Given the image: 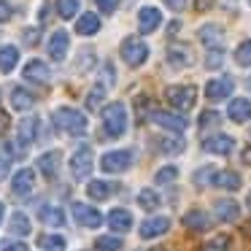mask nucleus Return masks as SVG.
<instances>
[{
  "label": "nucleus",
  "mask_w": 251,
  "mask_h": 251,
  "mask_svg": "<svg viewBox=\"0 0 251 251\" xmlns=\"http://www.w3.org/2000/svg\"><path fill=\"white\" fill-rule=\"evenodd\" d=\"M227 116L235 125H246V122L251 119V100L249 98H235L227 108Z\"/></svg>",
  "instance_id": "nucleus-15"
},
{
  "label": "nucleus",
  "mask_w": 251,
  "mask_h": 251,
  "mask_svg": "<svg viewBox=\"0 0 251 251\" xmlns=\"http://www.w3.org/2000/svg\"><path fill=\"white\" fill-rule=\"evenodd\" d=\"M235 62H238V65H243V68L251 65V41H243V44L235 49Z\"/></svg>",
  "instance_id": "nucleus-37"
},
{
  "label": "nucleus",
  "mask_w": 251,
  "mask_h": 251,
  "mask_svg": "<svg viewBox=\"0 0 251 251\" xmlns=\"http://www.w3.org/2000/svg\"><path fill=\"white\" fill-rule=\"evenodd\" d=\"M202 149L211 154H219V157H227V154H232L235 149V138L229 135H208L205 141H202Z\"/></svg>",
  "instance_id": "nucleus-10"
},
{
  "label": "nucleus",
  "mask_w": 251,
  "mask_h": 251,
  "mask_svg": "<svg viewBox=\"0 0 251 251\" xmlns=\"http://www.w3.org/2000/svg\"><path fill=\"white\" fill-rule=\"evenodd\" d=\"M138 205L143 211H154V208H159V195L154 189H141L138 192Z\"/></svg>",
  "instance_id": "nucleus-32"
},
{
  "label": "nucleus",
  "mask_w": 251,
  "mask_h": 251,
  "mask_svg": "<svg viewBox=\"0 0 251 251\" xmlns=\"http://www.w3.org/2000/svg\"><path fill=\"white\" fill-rule=\"evenodd\" d=\"M122 60H125L130 68L143 65V62L149 60V46L143 44L141 38L130 35V38H125V41H122Z\"/></svg>",
  "instance_id": "nucleus-5"
},
{
  "label": "nucleus",
  "mask_w": 251,
  "mask_h": 251,
  "mask_svg": "<svg viewBox=\"0 0 251 251\" xmlns=\"http://www.w3.org/2000/svg\"><path fill=\"white\" fill-rule=\"evenodd\" d=\"M54 125L60 127V130H65V132H71V135H84L87 132V116L81 114V111H76V108H57L54 111Z\"/></svg>",
  "instance_id": "nucleus-2"
},
{
  "label": "nucleus",
  "mask_w": 251,
  "mask_h": 251,
  "mask_svg": "<svg viewBox=\"0 0 251 251\" xmlns=\"http://www.w3.org/2000/svg\"><path fill=\"white\" fill-rule=\"evenodd\" d=\"M38 170L46 176V178H57V173H60V151H46L38 157Z\"/></svg>",
  "instance_id": "nucleus-18"
},
{
  "label": "nucleus",
  "mask_w": 251,
  "mask_h": 251,
  "mask_svg": "<svg viewBox=\"0 0 251 251\" xmlns=\"http://www.w3.org/2000/svg\"><path fill=\"white\" fill-rule=\"evenodd\" d=\"M168 229H170V219L168 216H154V219H146L138 232H141L143 240H154V238L168 235Z\"/></svg>",
  "instance_id": "nucleus-7"
},
{
  "label": "nucleus",
  "mask_w": 251,
  "mask_h": 251,
  "mask_svg": "<svg viewBox=\"0 0 251 251\" xmlns=\"http://www.w3.org/2000/svg\"><path fill=\"white\" fill-rule=\"evenodd\" d=\"M103 98H105V89H103V87H95L92 92L87 95V108H89V111L100 108V103H103Z\"/></svg>",
  "instance_id": "nucleus-38"
},
{
  "label": "nucleus",
  "mask_w": 251,
  "mask_h": 251,
  "mask_svg": "<svg viewBox=\"0 0 251 251\" xmlns=\"http://www.w3.org/2000/svg\"><path fill=\"white\" fill-rule=\"evenodd\" d=\"M243 232H246V235H249V238H251V219H249V222L243 224Z\"/></svg>",
  "instance_id": "nucleus-50"
},
{
  "label": "nucleus",
  "mask_w": 251,
  "mask_h": 251,
  "mask_svg": "<svg viewBox=\"0 0 251 251\" xmlns=\"http://www.w3.org/2000/svg\"><path fill=\"white\" fill-rule=\"evenodd\" d=\"M168 62L173 68H186L189 65V49H184V46H173V49L168 51Z\"/></svg>",
  "instance_id": "nucleus-31"
},
{
  "label": "nucleus",
  "mask_w": 251,
  "mask_h": 251,
  "mask_svg": "<svg viewBox=\"0 0 251 251\" xmlns=\"http://www.w3.org/2000/svg\"><path fill=\"white\" fill-rule=\"evenodd\" d=\"M100 30V17L98 14H81L76 22V33L78 35H95Z\"/></svg>",
  "instance_id": "nucleus-23"
},
{
  "label": "nucleus",
  "mask_w": 251,
  "mask_h": 251,
  "mask_svg": "<svg viewBox=\"0 0 251 251\" xmlns=\"http://www.w3.org/2000/svg\"><path fill=\"white\" fill-rule=\"evenodd\" d=\"M33 186H35V173L30 168H22L11 181V192L17 197H27L30 192H33Z\"/></svg>",
  "instance_id": "nucleus-13"
},
{
  "label": "nucleus",
  "mask_w": 251,
  "mask_h": 251,
  "mask_svg": "<svg viewBox=\"0 0 251 251\" xmlns=\"http://www.w3.org/2000/svg\"><path fill=\"white\" fill-rule=\"evenodd\" d=\"M184 3H186V0H165V6L173 8V11H181V8H184Z\"/></svg>",
  "instance_id": "nucleus-43"
},
{
  "label": "nucleus",
  "mask_w": 251,
  "mask_h": 251,
  "mask_svg": "<svg viewBox=\"0 0 251 251\" xmlns=\"http://www.w3.org/2000/svg\"><path fill=\"white\" fill-rule=\"evenodd\" d=\"M213 211H216V219L224 222V224L235 222V219L240 216V205L235 200H219L216 205H213Z\"/></svg>",
  "instance_id": "nucleus-20"
},
{
  "label": "nucleus",
  "mask_w": 251,
  "mask_h": 251,
  "mask_svg": "<svg viewBox=\"0 0 251 251\" xmlns=\"http://www.w3.org/2000/svg\"><path fill=\"white\" fill-rule=\"evenodd\" d=\"M213 186H219V189H227V192H238V189H240V176L235 173V170H219Z\"/></svg>",
  "instance_id": "nucleus-22"
},
{
  "label": "nucleus",
  "mask_w": 251,
  "mask_h": 251,
  "mask_svg": "<svg viewBox=\"0 0 251 251\" xmlns=\"http://www.w3.org/2000/svg\"><path fill=\"white\" fill-rule=\"evenodd\" d=\"M243 162H246V165H251V146L243 151Z\"/></svg>",
  "instance_id": "nucleus-49"
},
{
  "label": "nucleus",
  "mask_w": 251,
  "mask_h": 251,
  "mask_svg": "<svg viewBox=\"0 0 251 251\" xmlns=\"http://www.w3.org/2000/svg\"><path fill=\"white\" fill-rule=\"evenodd\" d=\"M249 3H251V0H249Z\"/></svg>",
  "instance_id": "nucleus-55"
},
{
  "label": "nucleus",
  "mask_w": 251,
  "mask_h": 251,
  "mask_svg": "<svg viewBox=\"0 0 251 251\" xmlns=\"http://www.w3.org/2000/svg\"><path fill=\"white\" fill-rule=\"evenodd\" d=\"M92 168H95L92 149H89V146L76 149V151H73V157H71V173H73V178H87V176L92 173Z\"/></svg>",
  "instance_id": "nucleus-6"
},
{
  "label": "nucleus",
  "mask_w": 251,
  "mask_h": 251,
  "mask_svg": "<svg viewBox=\"0 0 251 251\" xmlns=\"http://www.w3.org/2000/svg\"><path fill=\"white\" fill-rule=\"evenodd\" d=\"M103 130L111 138H122L127 132V111L122 103H108L103 108Z\"/></svg>",
  "instance_id": "nucleus-1"
},
{
  "label": "nucleus",
  "mask_w": 251,
  "mask_h": 251,
  "mask_svg": "<svg viewBox=\"0 0 251 251\" xmlns=\"http://www.w3.org/2000/svg\"><path fill=\"white\" fill-rule=\"evenodd\" d=\"M25 78H27V81H35V84H49L51 73H49V68H46V62L30 60L27 65H25Z\"/></svg>",
  "instance_id": "nucleus-17"
},
{
  "label": "nucleus",
  "mask_w": 251,
  "mask_h": 251,
  "mask_svg": "<svg viewBox=\"0 0 251 251\" xmlns=\"http://www.w3.org/2000/svg\"><path fill=\"white\" fill-rule=\"evenodd\" d=\"M6 19H11V8L6 3H0V22H6Z\"/></svg>",
  "instance_id": "nucleus-45"
},
{
  "label": "nucleus",
  "mask_w": 251,
  "mask_h": 251,
  "mask_svg": "<svg viewBox=\"0 0 251 251\" xmlns=\"http://www.w3.org/2000/svg\"><path fill=\"white\" fill-rule=\"evenodd\" d=\"M229 249V238H216V240H211V243L205 246V251H227Z\"/></svg>",
  "instance_id": "nucleus-41"
},
{
  "label": "nucleus",
  "mask_w": 251,
  "mask_h": 251,
  "mask_svg": "<svg viewBox=\"0 0 251 251\" xmlns=\"http://www.w3.org/2000/svg\"><path fill=\"white\" fill-rule=\"evenodd\" d=\"M208 213L202 211V208H192V211L184 213V227L192 229V232H202V229H208Z\"/></svg>",
  "instance_id": "nucleus-19"
},
{
  "label": "nucleus",
  "mask_w": 251,
  "mask_h": 251,
  "mask_svg": "<svg viewBox=\"0 0 251 251\" xmlns=\"http://www.w3.org/2000/svg\"><path fill=\"white\" fill-rule=\"evenodd\" d=\"M216 173H219V170L213 168V165H205V168L197 170L192 181H195V186H200V189H202V186H213V181H216Z\"/></svg>",
  "instance_id": "nucleus-29"
},
{
  "label": "nucleus",
  "mask_w": 251,
  "mask_h": 251,
  "mask_svg": "<svg viewBox=\"0 0 251 251\" xmlns=\"http://www.w3.org/2000/svg\"><path fill=\"white\" fill-rule=\"evenodd\" d=\"M224 62V51L222 49H211L205 57V68H211V71H216V68H222Z\"/></svg>",
  "instance_id": "nucleus-39"
},
{
  "label": "nucleus",
  "mask_w": 251,
  "mask_h": 251,
  "mask_svg": "<svg viewBox=\"0 0 251 251\" xmlns=\"http://www.w3.org/2000/svg\"><path fill=\"white\" fill-rule=\"evenodd\" d=\"M87 195L92 197V200H108V197L114 195V184H108V181H89Z\"/></svg>",
  "instance_id": "nucleus-26"
},
{
  "label": "nucleus",
  "mask_w": 251,
  "mask_h": 251,
  "mask_svg": "<svg viewBox=\"0 0 251 251\" xmlns=\"http://www.w3.org/2000/svg\"><path fill=\"white\" fill-rule=\"evenodd\" d=\"M159 22H162V14L154 6H143L141 11H138V30H141L143 35L154 33V30L159 27Z\"/></svg>",
  "instance_id": "nucleus-12"
},
{
  "label": "nucleus",
  "mask_w": 251,
  "mask_h": 251,
  "mask_svg": "<svg viewBox=\"0 0 251 251\" xmlns=\"http://www.w3.org/2000/svg\"><path fill=\"white\" fill-rule=\"evenodd\" d=\"M151 122L159 125L162 130H170V132H184L186 130V119L178 114H170V111H151Z\"/></svg>",
  "instance_id": "nucleus-9"
},
{
  "label": "nucleus",
  "mask_w": 251,
  "mask_h": 251,
  "mask_svg": "<svg viewBox=\"0 0 251 251\" xmlns=\"http://www.w3.org/2000/svg\"><path fill=\"white\" fill-rule=\"evenodd\" d=\"M25 44H38V30H27L25 33Z\"/></svg>",
  "instance_id": "nucleus-44"
},
{
  "label": "nucleus",
  "mask_w": 251,
  "mask_h": 251,
  "mask_svg": "<svg viewBox=\"0 0 251 251\" xmlns=\"http://www.w3.org/2000/svg\"><path fill=\"white\" fill-rule=\"evenodd\" d=\"M235 89V81L229 76H222V78H211V81L205 84V95L208 100H224L229 98V92Z\"/></svg>",
  "instance_id": "nucleus-11"
},
{
  "label": "nucleus",
  "mask_w": 251,
  "mask_h": 251,
  "mask_svg": "<svg viewBox=\"0 0 251 251\" xmlns=\"http://www.w3.org/2000/svg\"><path fill=\"white\" fill-rule=\"evenodd\" d=\"M19 62V49L17 46H3L0 49V71L3 73H11Z\"/></svg>",
  "instance_id": "nucleus-25"
},
{
  "label": "nucleus",
  "mask_w": 251,
  "mask_h": 251,
  "mask_svg": "<svg viewBox=\"0 0 251 251\" xmlns=\"http://www.w3.org/2000/svg\"><path fill=\"white\" fill-rule=\"evenodd\" d=\"M38 246L44 251H65V238H60V235H41Z\"/></svg>",
  "instance_id": "nucleus-33"
},
{
  "label": "nucleus",
  "mask_w": 251,
  "mask_h": 251,
  "mask_svg": "<svg viewBox=\"0 0 251 251\" xmlns=\"http://www.w3.org/2000/svg\"><path fill=\"white\" fill-rule=\"evenodd\" d=\"M219 119H222V116H219L216 111H202L200 114V130H205V127H216Z\"/></svg>",
  "instance_id": "nucleus-40"
},
{
  "label": "nucleus",
  "mask_w": 251,
  "mask_h": 251,
  "mask_svg": "<svg viewBox=\"0 0 251 251\" xmlns=\"http://www.w3.org/2000/svg\"><path fill=\"white\" fill-rule=\"evenodd\" d=\"M246 202H249V208H251V192H249V197H246Z\"/></svg>",
  "instance_id": "nucleus-51"
},
{
  "label": "nucleus",
  "mask_w": 251,
  "mask_h": 251,
  "mask_svg": "<svg viewBox=\"0 0 251 251\" xmlns=\"http://www.w3.org/2000/svg\"><path fill=\"white\" fill-rule=\"evenodd\" d=\"M73 219L87 229L100 227V222H103V216H100L98 208H89V205H84V202H73Z\"/></svg>",
  "instance_id": "nucleus-8"
},
{
  "label": "nucleus",
  "mask_w": 251,
  "mask_h": 251,
  "mask_svg": "<svg viewBox=\"0 0 251 251\" xmlns=\"http://www.w3.org/2000/svg\"><path fill=\"white\" fill-rule=\"evenodd\" d=\"M176 178H178V168H176V165H168V168H159L157 173H154V181H157L159 186H162V184H173Z\"/></svg>",
  "instance_id": "nucleus-35"
},
{
  "label": "nucleus",
  "mask_w": 251,
  "mask_h": 251,
  "mask_svg": "<svg viewBox=\"0 0 251 251\" xmlns=\"http://www.w3.org/2000/svg\"><path fill=\"white\" fill-rule=\"evenodd\" d=\"M6 127H8V116H6V114H0V135L6 132Z\"/></svg>",
  "instance_id": "nucleus-48"
},
{
  "label": "nucleus",
  "mask_w": 251,
  "mask_h": 251,
  "mask_svg": "<svg viewBox=\"0 0 251 251\" xmlns=\"http://www.w3.org/2000/svg\"><path fill=\"white\" fill-rule=\"evenodd\" d=\"M33 103H35V98L25 87H14L11 89V105L17 111H30V108H33Z\"/></svg>",
  "instance_id": "nucleus-24"
},
{
  "label": "nucleus",
  "mask_w": 251,
  "mask_h": 251,
  "mask_svg": "<svg viewBox=\"0 0 251 251\" xmlns=\"http://www.w3.org/2000/svg\"><path fill=\"white\" fill-rule=\"evenodd\" d=\"M76 11H78V0H57V14L62 19H73Z\"/></svg>",
  "instance_id": "nucleus-36"
},
{
  "label": "nucleus",
  "mask_w": 251,
  "mask_h": 251,
  "mask_svg": "<svg viewBox=\"0 0 251 251\" xmlns=\"http://www.w3.org/2000/svg\"><path fill=\"white\" fill-rule=\"evenodd\" d=\"M8 229H11L14 235H30V219L25 216L22 211H17L11 216V222H8Z\"/></svg>",
  "instance_id": "nucleus-30"
},
{
  "label": "nucleus",
  "mask_w": 251,
  "mask_h": 251,
  "mask_svg": "<svg viewBox=\"0 0 251 251\" xmlns=\"http://www.w3.org/2000/svg\"><path fill=\"white\" fill-rule=\"evenodd\" d=\"M108 224L116 232H127V229L132 227V213L127 211V208H114V211L108 213Z\"/></svg>",
  "instance_id": "nucleus-21"
},
{
  "label": "nucleus",
  "mask_w": 251,
  "mask_h": 251,
  "mask_svg": "<svg viewBox=\"0 0 251 251\" xmlns=\"http://www.w3.org/2000/svg\"><path fill=\"white\" fill-rule=\"evenodd\" d=\"M224 38V30L219 27V25H205V27H200V41L205 46H219Z\"/></svg>",
  "instance_id": "nucleus-28"
},
{
  "label": "nucleus",
  "mask_w": 251,
  "mask_h": 251,
  "mask_svg": "<svg viewBox=\"0 0 251 251\" xmlns=\"http://www.w3.org/2000/svg\"><path fill=\"white\" fill-rule=\"evenodd\" d=\"M6 251H27L25 243H6Z\"/></svg>",
  "instance_id": "nucleus-47"
},
{
  "label": "nucleus",
  "mask_w": 251,
  "mask_h": 251,
  "mask_svg": "<svg viewBox=\"0 0 251 251\" xmlns=\"http://www.w3.org/2000/svg\"><path fill=\"white\" fill-rule=\"evenodd\" d=\"M132 159H135V154H132L130 149L108 151V154L100 157V170H105V173H125V170L132 168Z\"/></svg>",
  "instance_id": "nucleus-4"
},
{
  "label": "nucleus",
  "mask_w": 251,
  "mask_h": 251,
  "mask_svg": "<svg viewBox=\"0 0 251 251\" xmlns=\"http://www.w3.org/2000/svg\"><path fill=\"white\" fill-rule=\"evenodd\" d=\"M68 46H71L68 33H65V30H57V33L49 38V57L54 62H62V60H65V54H68Z\"/></svg>",
  "instance_id": "nucleus-14"
},
{
  "label": "nucleus",
  "mask_w": 251,
  "mask_h": 251,
  "mask_svg": "<svg viewBox=\"0 0 251 251\" xmlns=\"http://www.w3.org/2000/svg\"><path fill=\"white\" fill-rule=\"evenodd\" d=\"M246 87H249V89H251V78H249V81H246Z\"/></svg>",
  "instance_id": "nucleus-53"
},
{
  "label": "nucleus",
  "mask_w": 251,
  "mask_h": 251,
  "mask_svg": "<svg viewBox=\"0 0 251 251\" xmlns=\"http://www.w3.org/2000/svg\"><path fill=\"white\" fill-rule=\"evenodd\" d=\"M0 219H3V202H0Z\"/></svg>",
  "instance_id": "nucleus-52"
},
{
  "label": "nucleus",
  "mask_w": 251,
  "mask_h": 251,
  "mask_svg": "<svg viewBox=\"0 0 251 251\" xmlns=\"http://www.w3.org/2000/svg\"><path fill=\"white\" fill-rule=\"evenodd\" d=\"M195 98H197V89L192 87V84H176V87L165 89V100H168L176 111H189L192 105H195Z\"/></svg>",
  "instance_id": "nucleus-3"
},
{
  "label": "nucleus",
  "mask_w": 251,
  "mask_h": 251,
  "mask_svg": "<svg viewBox=\"0 0 251 251\" xmlns=\"http://www.w3.org/2000/svg\"><path fill=\"white\" fill-rule=\"evenodd\" d=\"M41 222L49 224V227H62V224H65V213H62V208L44 205L41 208Z\"/></svg>",
  "instance_id": "nucleus-27"
},
{
  "label": "nucleus",
  "mask_w": 251,
  "mask_h": 251,
  "mask_svg": "<svg viewBox=\"0 0 251 251\" xmlns=\"http://www.w3.org/2000/svg\"><path fill=\"white\" fill-rule=\"evenodd\" d=\"M6 176H8V159H6V157H0V181L6 178Z\"/></svg>",
  "instance_id": "nucleus-46"
},
{
  "label": "nucleus",
  "mask_w": 251,
  "mask_h": 251,
  "mask_svg": "<svg viewBox=\"0 0 251 251\" xmlns=\"http://www.w3.org/2000/svg\"><path fill=\"white\" fill-rule=\"evenodd\" d=\"M116 6H119V0H98V8H100L103 14L116 11Z\"/></svg>",
  "instance_id": "nucleus-42"
},
{
  "label": "nucleus",
  "mask_w": 251,
  "mask_h": 251,
  "mask_svg": "<svg viewBox=\"0 0 251 251\" xmlns=\"http://www.w3.org/2000/svg\"><path fill=\"white\" fill-rule=\"evenodd\" d=\"M95 251H122V238L116 235H103L95 240Z\"/></svg>",
  "instance_id": "nucleus-34"
},
{
  "label": "nucleus",
  "mask_w": 251,
  "mask_h": 251,
  "mask_svg": "<svg viewBox=\"0 0 251 251\" xmlns=\"http://www.w3.org/2000/svg\"><path fill=\"white\" fill-rule=\"evenodd\" d=\"M149 251H165V249H149Z\"/></svg>",
  "instance_id": "nucleus-54"
},
{
  "label": "nucleus",
  "mask_w": 251,
  "mask_h": 251,
  "mask_svg": "<svg viewBox=\"0 0 251 251\" xmlns=\"http://www.w3.org/2000/svg\"><path fill=\"white\" fill-rule=\"evenodd\" d=\"M35 135H38V119H35V116H27V119L19 122V127H17L19 146H30V143L35 141Z\"/></svg>",
  "instance_id": "nucleus-16"
}]
</instances>
